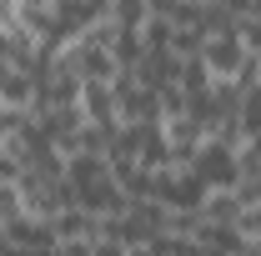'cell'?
I'll return each instance as SVG.
<instances>
[{"label": "cell", "instance_id": "obj_4", "mask_svg": "<svg viewBox=\"0 0 261 256\" xmlns=\"http://www.w3.org/2000/svg\"><path fill=\"white\" fill-rule=\"evenodd\" d=\"M81 116H86V126L96 131H116V91H111V81H91L86 91H81Z\"/></svg>", "mask_w": 261, "mask_h": 256}, {"label": "cell", "instance_id": "obj_1", "mask_svg": "<svg viewBox=\"0 0 261 256\" xmlns=\"http://www.w3.org/2000/svg\"><path fill=\"white\" fill-rule=\"evenodd\" d=\"M191 176L206 186V191H236V176H241L236 151L221 146V141H206V146L191 156Z\"/></svg>", "mask_w": 261, "mask_h": 256}, {"label": "cell", "instance_id": "obj_7", "mask_svg": "<svg viewBox=\"0 0 261 256\" xmlns=\"http://www.w3.org/2000/svg\"><path fill=\"white\" fill-rule=\"evenodd\" d=\"M91 256H130V246L116 241V236H96V241H91Z\"/></svg>", "mask_w": 261, "mask_h": 256}, {"label": "cell", "instance_id": "obj_5", "mask_svg": "<svg viewBox=\"0 0 261 256\" xmlns=\"http://www.w3.org/2000/svg\"><path fill=\"white\" fill-rule=\"evenodd\" d=\"M201 216L211 226H241V201H236V191H206V201H201Z\"/></svg>", "mask_w": 261, "mask_h": 256}, {"label": "cell", "instance_id": "obj_8", "mask_svg": "<svg viewBox=\"0 0 261 256\" xmlns=\"http://www.w3.org/2000/svg\"><path fill=\"white\" fill-rule=\"evenodd\" d=\"M241 256H261V241H246V246H241Z\"/></svg>", "mask_w": 261, "mask_h": 256}, {"label": "cell", "instance_id": "obj_3", "mask_svg": "<svg viewBox=\"0 0 261 256\" xmlns=\"http://www.w3.org/2000/svg\"><path fill=\"white\" fill-rule=\"evenodd\" d=\"M161 136H166V146H171V161L176 166H191V156L211 141L206 131L196 126L191 116H176V121H161Z\"/></svg>", "mask_w": 261, "mask_h": 256}, {"label": "cell", "instance_id": "obj_2", "mask_svg": "<svg viewBox=\"0 0 261 256\" xmlns=\"http://www.w3.org/2000/svg\"><path fill=\"white\" fill-rule=\"evenodd\" d=\"M0 241H5V246H15L20 256L56 246V236H50V221H35V216H20V211H15L10 221L0 226Z\"/></svg>", "mask_w": 261, "mask_h": 256}, {"label": "cell", "instance_id": "obj_6", "mask_svg": "<svg viewBox=\"0 0 261 256\" xmlns=\"http://www.w3.org/2000/svg\"><path fill=\"white\" fill-rule=\"evenodd\" d=\"M261 131V81L251 91H241V136H256Z\"/></svg>", "mask_w": 261, "mask_h": 256}]
</instances>
